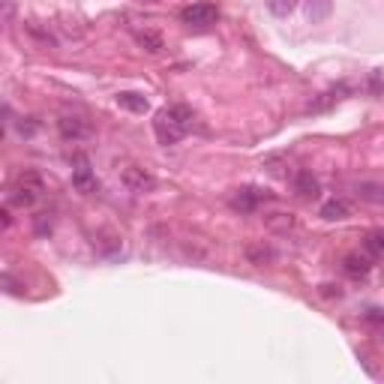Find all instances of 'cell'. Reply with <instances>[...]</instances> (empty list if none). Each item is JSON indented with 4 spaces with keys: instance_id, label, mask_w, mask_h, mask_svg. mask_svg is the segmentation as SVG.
Instances as JSON below:
<instances>
[{
    "instance_id": "cell-9",
    "label": "cell",
    "mask_w": 384,
    "mask_h": 384,
    "mask_svg": "<svg viewBox=\"0 0 384 384\" xmlns=\"http://www.w3.org/2000/svg\"><path fill=\"white\" fill-rule=\"evenodd\" d=\"M319 217L327 219V222H343V219L352 217V207H348V201H343V198H331V201H324L321 205Z\"/></svg>"
},
{
    "instance_id": "cell-7",
    "label": "cell",
    "mask_w": 384,
    "mask_h": 384,
    "mask_svg": "<svg viewBox=\"0 0 384 384\" xmlns=\"http://www.w3.org/2000/svg\"><path fill=\"white\" fill-rule=\"evenodd\" d=\"M58 129H60V135L66 141H78V139H84L87 135V123L82 117H75V115H63L58 120Z\"/></svg>"
},
{
    "instance_id": "cell-8",
    "label": "cell",
    "mask_w": 384,
    "mask_h": 384,
    "mask_svg": "<svg viewBox=\"0 0 384 384\" xmlns=\"http://www.w3.org/2000/svg\"><path fill=\"white\" fill-rule=\"evenodd\" d=\"M354 196L366 205H384V184H376V180H360L354 184Z\"/></svg>"
},
{
    "instance_id": "cell-13",
    "label": "cell",
    "mask_w": 384,
    "mask_h": 384,
    "mask_svg": "<svg viewBox=\"0 0 384 384\" xmlns=\"http://www.w3.org/2000/svg\"><path fill=\"white\" fill-rule=\"evenodd\" d=\"M246 258H250V264L264 267V264L274 262L276 252L270 250V246H264V243H252V246H246Z\"/></svg>"
},
{
    "instance_id": "cell-11",
    "label": "cell",
    "mask_w": 384,
    "mask_h": 384,
    "mask_svg": "<svg viewBox=\"0 0 384 384\" xmlns=\"http://www.w3.org/2000/svg\"><path fill=\"white\" fill-rule=\"evenodd\" d=\"M295 192L300 198H319L321 186H319V180L312 177V172H297L295 174Z\"/></svg>"
},
{
    "instance_id": "cell-4",
    "label": "cell",
    "mask_w": 384,
    "mask_h": 384,
    "mask_svg": "<svg viewBox=\"0 0 384 384\" xmlns=\"http://www.w3.org/2000/svg\"><path fill=\"white\" fill-rule=\"evenodd\" d=\"M264 201H270L267 196V189H258V186H243V189H237L234 196H231V210L234 213H255L258 207L264 205Z\"/></svg>"
},
{
    "instance_id": "cell-6",
    "label": "cell",
    "mask_w": 384,
    "mask_h": 384,
    "mask_svg": "<svg viewBox=\"0 0 384 384\" xmlns=\"http://www.w3.org/2000/svg\"><path fill=\"white\" fill-rule=\"evenodd\" d=\"M120 180H123V186H127L129 192H153L156 186V177L148 172V168H141V165H127L120 172Z\"/></svg>"
},
{
    "instance_id": "cell-3",
    "label": "cell",
    "mask_w": 384,
    "mask_h": 384,
    "mask_svg": "<svg viewBox=\"0 0 384 384\" xmlns=\"http://www.w3.org/2000/svg\"><path fill=\"white\" fill-rule=\"evenodd\" d=\"M99 180H96V172L94 165H90L87 153H75L72 160V189L82 192V196H90V192H96Z\"/></svg>"
},
{
    "instance_id": "cell-2",
    "label": "cell",
    "mask_w": 384,
    "mask_h": 384,
    "mask_svg": "<svg viewBox=\"0 0 384 384\" xmlns=\"http://www.w3.org/2000/svg\"><path fill=\"white\" fill-rule=\"evenodd\" d=\"M42 192H45V180H42V174L39 172H21L18 177H15V184H13V189H9V205H15V207H33L37 201L42 198Z\"/></svg>"
},
{
    "instance_id": "cell-16",
    "label": "cell",
    "mask_w": 384,
    "mask_h": 384,
    "mask_svg": "<svg viewBox=\"0 0 384 384\" xmlns=\"http://www.w3.org/2000/svg\"><path fill=\"white\" fill-rule=\"evenodd\" d=\"M331 15V0H307V18L312 25H319Z\"/></svg>"
},
{
    "instance_id": "cell-17",
    "label": "cell",
    "mask_w": 384,
    "mask_h": 384,
    "mask_svg": "<svg viewBox=\"0 0 384 384\" xmlns=\"http://www.w3.org/2000/svg\"><path fill=\"white\" fill-rule=\"evenodd\" d=\"M264 4L270 9V15H276V18H288L297 9V0H264Z\"/></svg>"
},
{
    "instance_id": "cell-18",
    "label": "cell",
    "mask_w": 384,
    "mask_h": 384,
    "mask_svg": "<svg viewBox=\"0 0 384 384\" xmlns=\"http://www.w3.org/2000/svg\"><path fill=\"white\" fill-rule=\"evenodd\" d=\"M264 222H267V229H274V231H291L295 229V217H291V213H270Z\"/></svg>"
},
{
    "instance_id": "cell-10",
    "label": "cell",
    "mask_w": 384,
    "mask_h": 384,
    "mask_svg": "<svg viewBox=\"0 0 384 384\" xmlns=\"http://www.w3.org/2000/svg\"><path fill=\"white\" fill-rule=\"evenodd\" d=\"M117 105L127 108V111H132V115H148V111H151L148 96L132 94V90H123V94H117Z\"/></svg>"
},
{
    "instance_id": "cell-1",
    "label": "cell",
    "mask_w": 384,
    "mask_h": 384,
    "mask_svg": "<svg viewBox=\"0 0 384 384\" xmlns=\"http://www.w3.org/2000/svg\"><path fill=\"white\" fill-rule=\"evenodd\" d=\"M192 127H196V111L189 105H168L162 111H156V117H153V132L162 148L177 144L184 135L192 132Z\"/></svg>"
},
{
    "instance_id": "cell-5",
    "label": "cell",
    "mask_w": 384,
    "mask_h": 384,
    "mask_svg": "<svg viewBox=\"0 0 384 384\" xmlns=\"http://www.w3.org/2000/svg\"><path fill=\"white\" fill-rule=\"evenodd\" d=\"M217 18H219V9L213 4H192L180 9V21L189 27H210Z\"/></svg>"
},
{
    "instance_id": "cell-15",
    "label": "cell",
    "mask_w": 384,
    "mask_h": 384,
    "mask_svg": "<svg viewBox=\"0 0 384 384\" xmlns=\"http://www.w3.org/2000/svg\"><path fill=\"white\" fill-rule=\"evenodd\" d=\"M135 42H139L144 51H151V54H160V51L165 49L162 37H160V33H153V30H141V33H135Z\"/></svg>"
},
{
    "instance_id": "cell-12",
    "label": "cell",
    "mask_w": 384,
    "mask_h": 384,
    "mask_svg": "<svg viewBox=\"0 0 384 384\" xmlns=\"http://www.w3.org/2000/svg\"><path fill=\"white\" fill-rule=\"evenodd\" d=\"M343 270H345V274L352 276V279H360V276H366L369 270H372V262H369L366 255H357V252H354V255H345Z\"/></svg>"
},
{
    "instance_id": "cell-14",
    "label": "cell",
    "mask_w": 384,
    "mask_h": 384,
    "mask_svg": "<svg viewBox=\"0 0 384 384\" xmlns=\"http://www.w3.org/2000/svg\"><path fill=\"white\" fill-rule=\"evenodd\" d=\"M364 250L369 252V258H384V229H372L366 237H364Z\"/></svg>"
},
{
    "instance_id": "cell-19",
    "label": "cell",
    "mask_w": 384,
    "mask_h": 384,
    "mask_svg": "<svg viewBox=\"0 0 384 384\" xmlns=\"http://www.w3.org/2000/svg\"><path fill=\"white\" fill-rule=\"evenodd\" d=\"M366 319H369L372 324H381V327H384V312H381V309H369Z\"/></svg>"
},
{
    "instance_id": "cell-20",
    "label": "cell",
    "mask_w": 384,
    "mask_h": 384,
    "mask_svg": "<svg viewBox=\"0 0 384 384\" xmlns=\"http://www.w3.org/2000/svg\"><path fill=\"white\" fill-rule=\"evenodd\" d=\"M0 217H4V229H9V222H13V219H9V207H4V213H0Z\"/></svg>"
}]
</instances>
